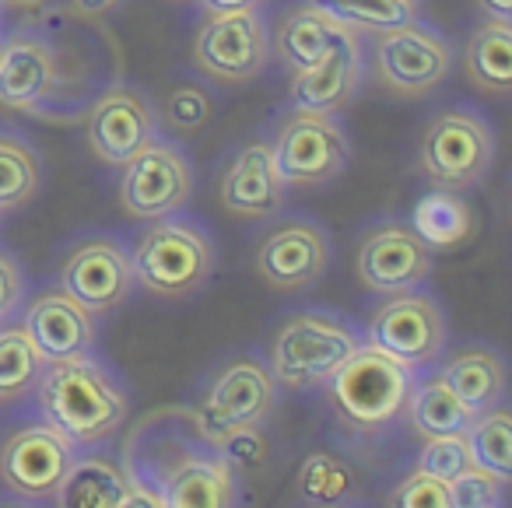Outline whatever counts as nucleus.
<instances>
[{
  "label": "nucleus",
  "instance_id": "1",
  "mask_svg": "<svg viewBox=\"0 0 512 508\" xmlns=\"http://www.w3.org/2000/svg\"><path fill=\"white\" fill-rule=\"evenodd\" d=\"M36 396L46 424L64 431L78 449L102 445L127 421V393L92 354L46 361Z\"/></svg>",
  "mask_w": 512,
  "mask_h": 508
},
{
  "label": "nucleus",
  "instance_id": "2",
  "mask_svg": "<svg viewBox=\"0 0 512 508\" xmlns=\"http://www.w3.org/2000/svg\"><path fill=\"white\" fill-rule=\"evenodd\" d=\"M414 372L390 354L362 344L327 382L337 417L355 431H383L404 414Z\"/></svg>",
  "mask_w": 512,
  "mask_h": 508
},
{
  "label": "nucleus",
  "instance_id": "3",
  "mask_svg": "<svg viewBox=\"0 0 512 508\" xmlns=\"http://www.w3.org/2000/svg\"><path fill=\"white\" fill-rule=\"evenodd\" d=\"M362 347L355 326L323 312H299L271 340V375L278 386L306 393L330 382V375Z\"/></svg>",
  "mask_w": 512,
  "mask_h": 508
},
{
  "label": "nucleus",
  "instance_id": "4",
  "mask_svg": "<svg viewBox=\"0 0 512 508\" xmlns=\"http://www.w3.org/2000/svg\"><path fill=\"white\" fill-rule=\"evenodd\" d=\"M134 281L158 298H186L207 284L214 270V246L190 221L158 218L130 253Z\"/></svg>",
  "mask_w": 512,
  "mask_h": 508
},
{
  "label": "nucleus",
  "instance_id": "5",
  "mask_svg": "<svg viewBox=\"0 0 512 508\" xmlns=\"http://www.w3.org/2000/svg\"><path fill=\"white\" fill-rule=\"evenodd\" d=\"M274 403H278V382L271 368L260 358L239 354L225 361L221 372L207 382L193 417L200 435L218 445L239 428H264V421L274 414Z\"/></svg>",
  "mask_w": 512,
  "mask_h": 508
},
{
  "label": "nucleus",
  "instance_id": "6",
  "mask_svg": "<svg viewBox=\"0 0 512 508\" xmlns=\"http://www.w3.org/2000/svg\"><path fill=\"white\" fill-rule=\"evenodd\" d=\"M369 344L411 372L432 368L446 347V316L432 295L400 291L369 319Z\"/></svg>",
  "mask_w": 512,
  "mask_h": 508
},
{
  "label": "nucleus",
  "instance_id": "7",
  "mask_svg": "<svg viewBox=\"0 0 512 508\" xmlns=\"http://www.w3.org/2000/svg\"><path fill=\"white\" fill-rule=\"evenodd\" d=\"M274 169L285 186H316L348 165V137L330 116L299 113L281 127L271 144Z\"/></svg>",
  "mask_w": 512,
  "mask_h": 508
},
{
  "label": "nucleus",
  "instance_id": "8",
  "mask_svg": "<svg viewBox=\"0 0 512 508\" xmlns=\"http://www.w3.org/2000/svg\"><path fill=\"white\" fill-rule=\"evenodd\" d=\"M78 445L53 424H29L15 431L0 449V480L25 501H46L64 480Z\"/></svg>",
  "mask_w": 512,
  "mask_h": 508
},
{
  "label": "nucleus",
  "instance_id": "9",
  "mask_svg": "<svg viewBox=\"0 0 512 508\" xmlns=\"http://www.w3.org/2000/svg\"><path fill=\"white\" fill-rule=\"evenodd\" d=\"M207 445L211 442L200 435L193 410H158L130 435L127 449H123V470H127L130 480L158 491L162 480L176 466H183L190 456L204 452Z\"/></svg>",
  "mask_w": 512,
  "mask_h": 508
},
{
  "label": "nucleus",
  "instance_id": "10",
  "mask_svg": "<svg viewBox=\"0 0 512 508\" xmlns=\"http://www.w3.org/2000/svg\"><path fill=\"white\" fill-rule=\"evenodd\" d=\"M453 53L442 36L418 22L386 29L376 39V71L400 95H425L449 78Z\"/></svg>",
  "mask_w": 512,
  "mask_h": 508
},
{
  "label": "nucleus",
  "instance_id": "11",
  "mask_svg": "<svg viewBox=\"0 0 512 508\" xmlns=\"http://www.w3.org/2000/svg\"><path fill=\"white\" fill-rule=\"evenodd\" d=\"M190 190V165L172 144L151 141L148 148L137 151L123 165L120 200L127 207V214H134L141 221H158L176 214L190 200Z\"/></svg>",
  "mask_w": 512,
  "mask_h": 508
},
{
  "label": "nucleus",
  "instance_id": "12",
  "mask_svg": "<svg viewBox=\"0 0 512 508\" xmlns=\"http://www.w3.org/2000/svg\"><path fill=\"white\" fill-rule=\"evenodd\" d=\"M421 165L428 179L446 190H463L477 183L491 165V130L474 113H442L425 134Z\"/></svg>",
  "mask_w": 512,
  "mask_h": 508
},
{
  "label": "nucleus",
  "instance_id": "13",
  "mask_svg": "<svg viewBox=\"0 0 512 508\" xmlns=\"http://www.w3.org/2000/svg\"><path fill=\"white\" fill-rule=\"evenodd\" d=\"M193 60L207 74L221 81H253L267 67V36L260 11H228L211 15V22L197 32Z\"/></svg>",
  "mask_w": 512,
  "mask_h": 508
},
{
  "label": "nucleus",
  "instance_id": "14",
  "mask_svg": "<svg viewBox=\"0 0 512 508\" xmlns=\"http://www.w3.org/2000/svg\"><path fill=\"white\" fill-rule=\"evenodd\" d=\"M355 267L369 291L400 295V291H414L432 274V249L411 225L386 221L365 235Z\"/></svg>",
  "mask_w": 512,
  "mask_h": 508
},
{
  "label": "nucleus",
  "instance_id": "15",
  "mask_svg": "<svg viewBox=\"0 0 512 508\" xmlns=\"http://www.w3.org/2000/svg\"><path fill=\"white\" fill-rule=\"evenodd\" d=\"M134 288L130 253L116 239H85L67 253L60 267V291L81 302L88 312H109L127 302Z\"/></svg>",
  "mask_w": 512,
  "mask_h": 508
},
{
  "label": "nucleus",
  "instance_id": "16",
  "mask_svg": "<svg viewBox=\"0 0 512 508\" xmlns=\"http://www.w3.org/2000/svg\"><path fill=\"white\" fill-rule=\"evenodd\" d=\"M155 141V116L134 88H109L88 116V144L106 165H123Z\"/></svg>",
  "mask_w": 512,
  "mask_h": 508
},
{
  "label": "nucleus",
  "instance_id": "17",
  "mask_svg": "<svg viewBox=\"0 0 512 508\" xmlns=\"http://www.w3.org/2000/svg\"><path fill=\"white\" fill-rule=\"evenodd\" d=\"M330 260L327 235L309 221H292L264 239L256 253V270L274 288H306L320 281Z\"/></svg>",
  "mask_w": 512,
  "mask_h": 508
},
{
  "label": "nucleus",
  "instance_id": "18",
  "mask_svg": "<svg viewBox=\"0 0 512 508\" xmlns=\"http://www.w3.org/2000/svg\"><path fill=\"white\" fill-rule=\"evenodd\" d=\"M25 333L46 361L78 358V354H92L95 319L67 291H46L25 312Z\"/></svg>",
  "mask_w": 512,
  "mask_h": 508
},
{
  "label": "nucleus",
  "instance_id": "19",
  "mask_svg": "<svg viewBox=\"0 0 512 508\" xmlns=\"http://www.w3.org/2000/svg\"><path fill=\"white\" fill-rule=\"evenodd\" d=\"M221 204L235 218L264 221L285 204V183L274 169L271 144H246L221 176Z\"/></svg>",
  "mask_w": 512,
  "mask_h": 508
},
{
  "label": "nucleus",
  "instance_id": "20",
  "mask_svg": "<svg viewBox=\"0 0 512 508\" xmlns=\"http://www.w3.org/2000/svg\"><path fill=\"white\" fill-rule=\"evenodd\" d=\"M358 81H362V53H358V36H351L313 67L295 71L292 106L299 113L334 116L355 99Z\"/></svg>",
  "mask_w": 512,
  "mask_h": 508
},
{
  "label": "nucleus",
  "instance_id": "21",
  "mask_svg": "<svg viewBox=\"0 0 512 508\" xmlns=\"http://www.w3.org/2000/svg\"><path fill=\"white\" fill-rule=\"evenodd\" d=\"M165 508H235L239 505V487L235 470L225 463L214 445L190 456L183 466L169 473L158 487Z\"/></svg>",
  "mask_w": 512,
  "mask_h": 508
},
{
  "label": "nucleus",
  "instance_id": "22",
  "mask_svg": "<svg viewBox=\"0 0 512 508\" xmlns=\"http://www.w3.org/2000/svg\"><path fill=\"white\" fill-rule=\"evenodd\" d=\"M53 53L39 39L18 36L0 46V102L11 109H32L53 88Z\"/></svg>",
  "mask_w": 512,
  "mask_h": 508
},
{
  "label": "nucleus",
  "instance_id": "23",
  "mask_svg": "<svg viewBox=\"0 0 512 508\" xmlns=\"http://www.w3.org/2000/svg\"><path fill=\"white\" fill-rule=\"evenodd\" d=\"M351 36H355V32L337 22V18H330L323 8L302 4L292 15H285V22H281V29H278V43L274 46H278V57L285 60L288 67L306 71V67H313L316 60H323L334 46H341L344 39H351Z\"/></svg>",
  "mask_w": 512,
  "mask_h": 508
},
{
  "label": "nucleus",
  "instance_id": "24",
  "mask_svg": "<svg viewBox=\"0 0 512 508\" xmlns=\"http://www.w3.org/2000/svg\"><path fill=\"white\" fill-rule=\"evenodd\" d=\"M127 484L130 477L123 463L102 452H88V456H74L60 487L53 491V501L57 508H116Z\"/></svg>",
  "mask_w": 512,
  "mask_h": 508
},
{
  "label": "nucleus",
  "instance_id": "25",
  "mask_svg": "<svg viewBox=\"0 0 512 508\" xmlns=\"http://www.w3.org/2000/svg\"><path fill=\"white\" fill-rule=\"evenodd\" d=\"M439 379L446 382L474 414H481V410H491L502 403L505 361H502V354L491 351V347L474 344V347L456 351L453 358L442 365Z\"/></svg>",
  "mask_w": 512,
  "mask_h": 508
},
{
  "label": "nucleus",
  "instance_id": "26",
  "mask_svg": "<svg viewBox=\"0 0 512 508\" xmlns=\"http://www.w3.org/2000/svg\"><path fill=\"white\" fill-rule=\"evenodd\" d=\"M404 414L421 438L463 435V431L470 428V421H474V410H470L439 375L425 382H414Z\"/></svg>",
  "mask_w": 512,
  "mask_h": 508
},
{
  "label": "nucleus",
  "instance_id": "27",
  "mask_svg": "<svg viewBox=\"0 0 512 508\" xmlns=\"http://www.w3.org/2000/svg\"><path fill=\"white\" fill-rule=\"evenodd\" d=\"M467 78L484 92H509L512 88V22H484L470 36L463 53Z\"/></svg>",
  "mask_w": 512,
  "mask_h": 508
},
{
  "label": "nucleus",
  "instance_id": "28",
  "mask_svg": "<svg viewBox=\"0 0 512 508\" xmlns=\"http://www.w3.org/2000/svg\"><path fill=\"white\" fill-rule=\"evenodd\" d=\"M411 228L425 239L428 249H453L470 235L474 218H470V207L453 190H435L418 200Z\"/></svg>",
  "mask_w": 512,
  "mask_h": 508
},
{
  "label": "nucleus",
  "instance_id": "29",
  "mask_svg": "<svg viewBox=\"0 0 512 508\" xmlns=\"http://www.w3.org/2000/svg\"><path fill=\"white\" fill-rule=\"evenodd\" d=\"M470 449V463L488 470L491 477H512V414L505 407H491L474 414L470 428L463 431Z\"/></svg>",
  "mask_w": 512,
  "mask_h": 508
},
{
  "label": "nucleus",
  "instance_id": "30",
  "mask_svg": "<svg viewBox=\"0 0 512 508\" xmlns=\"http://www.w3.org/2000/svg\"><path fill=\"white\" fill-rule=\"evenodd\" d=\"M46 358L25 326H0V400H18L36 386Z\"/></svg>",
  "mask_w": 512,
  "mask_h": 508
},
{
  "label": "nucleus",
  "instance_id": "31",
  "mask_svg": "<svg viewBox=\"0 0 512 508\" xmlns=\"http://www.w3.org/2000/svg\"><path fill=\"white\" fill-rule=\"evenodd\" d=\"M330 18L351 32H386L414 22V0H316Z\"/></svg>",
  "mask_w": 512,
  "mask_h": 508
},
{
  "label": "nucleus",
  "instance_id": "32",
  "mask_svg": "<svg viewBox=\"0 0 512 508\" xmlns=\"http://www.w3.org/2000/svg\"><path fill=\"white\" fill-rule=\"evenodd\" d=\"M358 487V473L334 452H313L299 470V491L313 505H337L351 498Z\"/></svg>",
  "mask_w": 512,
  "mask_h": 508
},
{
  "label": "nucleus",
  "instance_id": "33",
  "mask_svg": "<svg viewBox=\"0 0 512 508\" xmlns=\"http://www.w3.org/2000/svg\"><path fill=\"white\" fill-rule=\"evenodd\" d=\"M39 190V162L25 144L0 137V211H15Z\"/></svg>",
  "mask_w": 512,
  "mask_h": 508
},
{
  "label": "nucleus",
  "instance_id": "34",
  "mask_svg": "<svg viewBox=\"0 0 512 508\" xmlns=\"http://www.w3.org/2000/svg\"><path fill=\"white\" fill-rule=\"evenodd\" d=\"M470 463V449L463 435H439V438H425L418 456V470H425L428 477L449 484L453 477H460Z\"/></svg>",
  "mask_w": 512,
  "mask_h": 508
},
{
  "label": "nucleus",
  "instance_id": "35",
  "mask_svg": "<svg viewBox=\"0 0 512 508\" xmlns=\"http://www.w3.org/2000/svg\"><path fill=\"white\" fill-rule=\"evenodd\" d=\"M446 491H449V508H502L505 480L491 477L481 466H467L460 477L449 480Z\"/></svg>",
  "mask_w": 512,
  "mask_h": 508
},
{
  "label": "nucleus",
  "instance_id": "36",
  "mask_svg": "<svg viewBox=\"0 0 512 508\" xmlns=\"http://www.w3.org/2000/svg\"><path fill=\"white\" fill-rule=\"evenodd\" d=\"M390 508H449V491L442 480L428 477L425 470L414 466L390 491Z\"/></svg>",
  "mask_w": 512,
  "mask_h": 508
},
{
  "label": "nucleus",
  "instance_id": "37",
  "mask_svg": "<svg viewBox=\"0 0 512 508\" xmlns=\"http://www.w3.org/2000/svg\"><path fill=\"white\" fill-rule=\"evenodd\" d=\"M165 116L176 130H197L211 120V99L200 88L183 85L165 99Z\"/></svg>",
  "mask_w": 512,
  "mask_h": 508
},
{
  "label": "nucleus",
  "instance_id": "38",
  "mask_svg": "<svg viewBox=\"0 0 512 508\" xmlns=\"http://www.w3.org/2000/svg\"><path fill=\"white\" fill-rule=\"evenodd\" d=\"M214 449L225 456V463L232 466V470H253V466L264 463L267 456V438L260 428H239L232 431L228 438H221Z\"/></svg>",
  "mask_w": 512,
  "mask_h": 508
},
{
  "label": "nucleus",
  "instance_id": "39",
  "mask_svg": "<svg viewBox=\"0 0 512 508\" xmlns=\"http://www.w3.org/2000/svg\"><path fill=\"white\" fill-rule=\"evenodd\" d=\"M25 295V277L18 270V263L8 253H0V326L8 323L11 312L22 305Z\"/></svg>",
  "mask_w": 512,
  "mask_h": 508
},
{
  "label": "nucleus",
  "instance_id": "40",
  "mask_svg": "<svg viewBox=\"0 0 512 508\" xmlns=\"http://www.w3.org/2000/svg\"><path fill=\"white\" fill-rule=\"evenodd\" d=\"M116 508H165V505H162V494H158L155 487L130 480L127 491H123V498H120V505H116Z\"/></svg>",
  "mask_w": 512,
  "mask_h": 508
},
{
  "label": "nucleus",
  "instance_id": "41",
  "mask_svg": "<svg viewBox=\"0 0 512 508\" xmlns=\"http://www.w3.org/2000/svg\"><path fill=\"white\" fill-rule=\"evenodd\" d=\"M211 15H228V11H249L256 4H264V0H200Z\"/></svg>",
  "mask_w": 512,
  "mask_h": 508
},
{
  "label": "nucleus",
  "instance_id": "42",
  "mask_svg": "<svg viewBox=\"0 0 512 508\" xmlns=\"http://www.w3.org/2000/svg\"><path fill=\"white\" fill-rule=\"evenodd\" d=\"M71 4H74V11H78V15L102 18V15H109V11H113L120 0H71Z\"/></svg>",
  "mask_w": 512,
  "mask_h": 508
},
{
  "label": "nucleus",
  "instance_id": "43",
  "mask_svg": "<svg viewBox=\"0 0 512 508\" xmlns=\"http://www.w3.org/2000/svg\"><path fill=\"white\" fill-rule=\"evenodd\" d=\"M491 22H512V0H477Z\"/></svg>",
  "mask_w": 512,
  "mask_h": 508
},
{
  "label": "nucleus",
  "instance_id": "44",
  "mask_svg": "<svg viewBox=\"0 0 512 508\" xmlns=\"http://www.w3.org/2000/svg\"><path fill=\"white\" fill-rule=\"evenodd\" d=\"M4 4H15V8H39L46 0H4Z\"/></svg>",
  "mask_w": 512,
  "mask_h": 508
},
{
  "label": "nucleus",
  "instance_id": "45",
  "mask_svg": "<svg viewBox=\"0 0 512 508\" xmlns=\"http://www.w3.org/2000/svg\"><path fill=\"white\" fill-rule=\"evenodd\" d=\"M0 508H39V505H25V501H4Z\"/></svg>",
  "mask_w": 512,
  "mask_h": 508
},
{
  "label": "nucleus",
  "instance_id": "46",
  "mask_svg": "<svg viewBox=\"0 0 512 508\" xmlns=\"http://www.w3.org/2000/svg\"><path fill=\"white\" fill-rule=\"evenodd\" d=\"M316 508H351V505H344V501H337V505H316Z\"/></svg>",
  "mask_w": 512,
  "mask_h": 508
},
{
  "label": "nucleus",
  "instance_id": "47",
  "mask_svg": "<svg viewBox=\"0 0 512 508\" xmlns=\"http://www.w3.org/2000/svg\"><path fill=\"white\" fill-rule=\"evenodd\" d=\"M414 4H418V0H414Z\"/></svg>",
  "mask_w": 512,
  "mask_h": 508
},
{
  "label": "nucleus",
  "instance_id": "48",
  "mask_svg": "<svg viewBox=\"0 0 512 508\" xmlns=\"http://www.w3.org/2000/svg\"><path fill=\"white\" fill-rule=\"evenodd\" d=\"M0 4H4V0H0Z\"/></svg>",
  "mask_w": 512,
  "mask_h": 508
}]
</instances>
